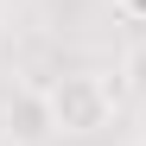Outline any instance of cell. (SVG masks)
Masks as SVG:
<instances>
[{
    "label": "cell",
    "instance_id": "cell-3",
    "mask_svg": "<svg viewBox=\"0 0 146 146\" xmlns=\"http://www.w3.org/2000/svg\"><path fill=\"white\" fill-rule=\"evenodd\" d=\"M121 76H127V89H140V95H146V44H133V51H127Z\"/></svg>",
    "mask_w": 146,
    "mask_h": 146
},
{
    "label": "cell",
    "instance_id": "cell-2",
    "mask_svg": "<svg viewBox=\"0 0 146 146\" xmlns=\"http://www.w3.org/2000/svg\"><path fill=\"white\" fill-rule=\"evenodd\" d=\"M0 140L7 146H51L57 121H51V95L38 83H19L7 102H0Z\"/></svg>",
    "mask_w": 146,
    "mask_h": 146
},
{
    "label": "cell",
    "instance_id": "cell-1",
    "mask_svg": "<svg viewBox=\"0 0 146 146\" xmlns=\"http://www.w3.org/2000/svg\"><path fill=\"white\" fill-rule=\"evenodd\" d=\"M44 95H51L57 140H95L121 114L127 83H121V76H102V70H64L57 83H44Z\"/></svg>",
    "mask_w": 146,
    "mask_h": 146
}]
</instances>
